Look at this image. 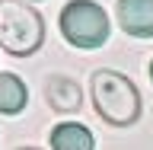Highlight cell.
Here are the masks:
<instances>
[{"label":"cell","mask_w":153,"mask_h":150,"mask_svg":"<svg viewBox=\"0 0 153 150\" xmlns=\"http://www.w3.org/2000/svg\"><path fill=\"white\" fill-rule=\"evenodd\" d=\"M45 99H48V105H51L54 112L70 115V112L80 109L83 93H80L76 80H70V77H64V74H51L48 83H45Z\"/></svg>","instance_id":"obj_5"},{"label":"cell","mask_w":153,"mask_h":150,"mask_svg":"<svg viewBox=\"0 0 153 150\" xmlns=\"http://www.w3.org/2000/svg\"><path fill=\"white\" fill-rule=\"evenodd\" d=\"M61 32L76 48H102L108 42V16L93 0H70L61 10Z\"/></svg>","instance_id":"obj_3"},{"label":"cell","mask_w":153,"mask_h":150,"mask_svg":"<svg viewBox=\"0 0 153 150\" xmlns=\"http://www.w3.org/2000/svg\"><path fill=\"white\" fill-rule=\"evenodd\" d=\"M29 102V90L16 74H0V112L19 115Z\"/></svg>","instance_id":"obj_7"},{"label":"cell","mask_w":153,"mask_h":150,"mask_svg":"<svg viewBox=\"0 0 153 150\" xmlns=\"http://www.w3.org/2000/svg\"><path fill=\"white\" fill-rule=\"evenodd\" d=\"M93 102L96 112L108 125H134L140 115V93L137 86L118 70H96L93 74Z\"/></svg>","instance_id":"obj_1"},{"label":"cell","mask_w":153,"mask_h":150,"mask_svg":"<svg viewBox=\"0 0 153 150\" xmlns=\"http://www.w3.org/2000/svg\"><path fill=\"white\" fill-rule=\"evenodd\" d=\"M26 150H35V147H26Z\"/></svg>","instance_id":"obj_9"},{"label":"cell","mask_w":153,"mask_h":150,"mask_svg":"<svg viewBox=\"0 0 153 150\" xmlns=\"http://www.w3.org/2000/svg\"><path fill=\"white\" fill-rule=\"evenodd\" d=\"M45 22L38 10L26 7L22 0H0V48L16 57H26L42 48Z\"/></svg>","instance_id":"obj_2"},{"label":"cell","mask_w":153,"mask_h":150,"mask_svg":"<svg viewBox=\"0 0 153 150\" xmlns=\"http://www.w3.org/2000/svg\"><path fill=\"white\" fill-rule=\"evenodd\" d=\"M150 77H153V64H150Z\"/></svg>","instance_id":"obj_8"},{"label":"cell","mask_w":153,"mask_h":150,"mask_svg":"<svg viewBox=\"0 0 153 150\" xmlns=\"http://www.w3.org/2000/svg\"><path fill=\"white\" fill-rule=\"evenodd\" d=\"M51 150H93V134L76 122H64L51 131Z\"/></svg>","instance_id":"obj_6"},{"label":"cell","mask_w":153,"mask_h":150,"mask_svg":"<svg viewBox=\"0 0 153 150\" xmlns=\"http://www.w3.org/2000/svg\"><path fill=\"white\" fill-rule=\"evenodd\" d=\"M118 26L128 35L153 38V0H118Z\"/></svg>","instance_id":"obj_4"}]
</instances>
